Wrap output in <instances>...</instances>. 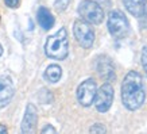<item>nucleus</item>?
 I'll return each instance as SVG.
<instances>
[{
	"label": "nucleus",
	"mask_w": 147,
	"mask_h": 134,
	"mask_svg": "<svg viewBox=\"0 0 147 134\" xmlns=\"http://www.w3.org/2000/svg\"><path fill=\"white\" fill-rule=\"evenodd\" d=\"M69 3H70V0H55L54 1V7H55L57 11L62 12L69 7Z\"/></svg>",
	"instance_id": "15"
},
{
	"label": "nucleus",
	"mask_w": 147,
	"mask_h": 134,
	"mask_svg": "<svg viewBox=\"0 0 147 134\" xmlns=\"http://www.w3.org/2000/svg\"><path fill=\"white\" fill-rule=\"evenodd\" d=\"M36 122H38V110L32 103H28L26 107V112L22 119V133L32 134L35 133Z\"/></svg>",
	"instance_id": "8"
},
{
	"label": "nucleus",
	"mask_w": 147,
	"mask_h": 134,
	"mask_svg": "<svg viewBox=\"0 0 147 134\" xmlns=\"http://www.w3.org/2000/svg\"><path fill=\"white\" fill-rule=\"evenodd\" d=\"M108 31L113 38L121 39L125 38L129 33V23L125 15L121 12L120 10H112L108 15Z\"/></svg>",
	"instance_id": "3"
},
{
	"label": "nucleus",
	"mask_w": 147,
	"mask_h": 134,
	"mask_svg": "<svg viewBox=\"0 0 147 134\" xmlns=\"http://www.w3.org/2000/svg\"><path fill=\"white\" fill-rule=\"evenodd\" d=\"M113 96H115V91L109 83H104L100 88L96 91L94 95V107L98 112H107L112 106L113 102Z\"/></svg>",
	"instance_id": "6"
},
{
	"label": "nucleus",
	"mask_w": 147,
	"mask_h": 134,
	"mask_svg": "<svg viewBox=\"0 0 147 134\" xmlns=\"http://www.w3.org/2000/svg\"><path fill=\"white\" fill-rule=\"evenodd\" d=\"M7 131H8V130H7V127H5L3 123H0V134H5Z\"/></svg>",
	"instance_id": "20"
},
{
	"label": "nucleus",
	"mask_w": 147,
	"mask_h": 134,
	"mask_svg": "<svg viewBox=\"0 0 147 134\" xmlns=\"http://www.w3.org/2000/svg\"><path fill=\"white\" fill-rule=\"evenodd\" d=\"M36 19H38L39 26L42 27L43 30H50V29L54 26V23H55V19H54L53 14L50 12V10L46 8V7H40V8L38 10Z\"/></svg>",
	"instance_id": "11"
},
{
	"label": "nucleus",
	"mask_w": 147,
	"mask_h": 134,
	"mask_svg": "<svg viewBox=\"0 0 147 134\" xmlns=\"http://www.w3.org/2000/svg\"><path fill=\"white\" fill-rule=\"evenodd\" d=\"M142 65H147V45L143 46V50H142Z\"/></svg>",
	"instance_id": "19"
},
{
	"label": "nucleus",
	"mask_w": 147,
	"mask_h": 134,
	"mask_svg": "<svg viewBox=\"0 0 147 134\" xmlns=\"http://www.w3.org/2000/svg\"><path fill=\"white\" fill-rule=\"evenodd\" d=\"M96 91H97V84H96V81L93 79L84 80L78 85L77 92H76L78 103H80L81 106H84V107H89L94 100Z\"/></svg>",
	"instance_id": "7"
},
{
	"label": "nucleus",
	"mask_w": 147,
	"mask_h": 134,
	"mask_svg": "<svg viewBox=\"0 0 147 134\" xmlns=\"http://www.w3.org/2000/svg\"><path fill=\"white\" fill-rule=\"evenodd\" d=\"M0 22H1V18H0Z\"/></svg>",
	"instance_id": "24"
},
{
	"label": "nucleus",
	"mask_w": 147,
	"mask_h": 134,
	"mask_svg": "<svg viewBox=\"0 0 147 134\" xmlns=\"http://www.w3.org/2000/svg\"><path fill=\"white\" fill-rule=\"evenodd\" d=\"M3 54V46H1V44H0V56Z\"/></svg>",
	"instance_id": "22"
},
{
	"label": "nucleus",
	"mask_w": 147,
	"mask_h": 134,
	"mask_svg": "<svg viewBox=\"0 0 147 134\" xmlns=\"http://www.w3.org/2000/svg\"><path fill=\"white\" fill-rule=\"evenodd\" d=\"M15 95L13 81L8 76L0 77V108L7 107Z\"/></svg>",
	"instance_id": "9"
},
{
	"label": "nucleus",
	"mask_w": 147,
	"mask_h": 134,
	"mask_svg": "<svg viewBox=\"0 0 147 134\" xmlns=\"http://www.w3.org/2000/svg\"><path fill=\"white\" fill-rule=\"evenodd\" d=\"M143 3H144V0H123V4H124L125 10L132 16H136V18L140 16Z\"/></svg>",
	"instance_id": "13"
},
{
	"label": "nucleus",
	"mask_w": 147,
	"mask_h": 134,
	"mask_svg": "<svg viewBox=\"0 0 147 134\" xmlns=\"http://www.w3.org/2000/svg\"><path fill=\"white\" fill-rule=\"evenodd\" d=\"M43 77L49 83H58L59 79L62 77V69L57 64H51V65H49V67L46 68L45 73H43Z\"/></svg>",
	"instance_id": "12"
},
{
	"label": "nucleus",
	"mask_w": 147,
	"mask_h": 134,
	"mask_svg": "<svg viewBox=\"0 0 147 134\" xmlns=\"http://www.w3.org/2000/svg\"><path fill=\"white\" fill-rule=\"evenodd\" d=\"M96 69L97 73L104 79L105 81H115L116 80V73H115V67L112 64L111 58L107 56H100L97 58L96 63Z\"/></svg>",
	"instance_id": "10"
},
{
	"label": "nucleus",
	"mask_w": 147,
	"mask_h": 134,
	"mask_svg": "<svg viewBox=\"0 0 147 134\" xmlns=\"http://www.w3.org/2000/svg\"><path fill=\"white\" fill-rule=\"evenodd\" d=\"M139 22H140V27L147 30V0H144V3H143L142 12H140V16H139Z\"/></svg>",
	"instance_id": "14"
},
{
	"label": "nucleus",
	"mask_w": 147,
	"mask_h": 134,
	"mask_svg": "<svg viewBox=\"0 0 147 134\" xmlns=\"http://www.w3.org/2000/svg\"><path fill=\"white\" fill-rule=\"evenodd\" d=\"M20 0H4V4L9 8H18Z\"/></svg>",
	"instance_id": "17"
},
{
	"label": "nucleus",
	"mask_w": 147,
	"mask_h": 134,
	"mask_svg": "<svg viewBox=\"0 0 147 134\" xmlns=\"http://www.w3.org/2000/svg\"><path fill=\"white\" fill-rule=\"evenodd\" d=\"M45 53L51 60L62 61L69 54V39L65 27H61L55 34L50 35L45 44Z\"/></svg>",
	"instance_id": "2"
},
{
	"label": "nucleus",
	"mask_w": 147,
	"mask_h": 134,
	"mask_svg": "<svg viewBox=\"0 0 147 134\" xmlns=\"http://www.w3.org/2000/svg\"><path fill=\"white\" fill-rule=\"evenodd\" d=\"M73 34L74 38L84 49H90L94 42V31L90 23L84 19H77L73 24Z\"/></svg>",
	"instance_id": "5"
},
{
	"label": "nucleus",
	"mask_w": 147,
	"mask_h": 134,
	"mask_svg": "<svg viewBox=\"0 0 147 134\" xmlns=\"http://www.w3.org/2000/svg\"><path fill=\"white\" fill-rule=\"evenodd\" d=\"M89 133H98V134H104L107 133V129L102 123H94L92 125V127L89 129Z\"/></svg>",
	"instance_id": "16"
},
{
	"label": "nucleus",
	"mask_w": 147,
	"mask_h": 134,
	"mask_svg": "<svg viewBox=\"0 0 147 134\" xmlns=\"http://www.w3.org/2000/svg\"><path fill=\"white\" fill-rule=\"evenodd\" d=\"M98 4L100 5H109V0H98Z\"/></svg>",
	"instance_id": "21"
},
{
	"label": "nucleus",
	"mask_w": 147,
	"mask_h": 134,
	"mask_svg": "<svg viewBox=\"0 0 147 134\" xmlns=\"http://www.w3.org/2000/svg\"><path fill=\"white\" fill-rule=\"evenodd\" d=\"M146 100V87L142 75L136 71H129L121 83V102L129 111H136Z\"/></svg>",
	"instance_id": "1"
},
{
	"label": "nucleus",
	"mask_w": 147,
	"mask_h": 134,
	"mask_svg": "<svg viewBox=\"0 0 147 134\" xmlns=\"http://www.w3.org/2000/svg\"><path fill=\"white\" fill-rule=\"evenodd\" d=\"M78 14L81 19L90 24H100L104 20V10L97 1L93 0H82L78 5Z\"/></svg>",
	"instance_id": "4"
},
{
	"label": "nucleus",
	"mask_w": 147,
	"mask_h": 134,
	"mask_svg": "<svg viewBox=\"0 0 147 134\" xmlns=\"http://www.w3.org/2000/svg\"><path fill=\"white\" fill-rule=\"evenodd\" d=\"M144 71H146V75H147V65H144Z\"/></svg>",
	"instance_id": "23"
},
{
	"label": "nucleus",
	"mask_w": 147,
	"mask_h": 134,
	"mask_svg": "<svg viewBox=\"0 0 147 134\" xmlns=\"http://www.w3.org/2000/svg\"><path fill=\"white\" fill-rule=\"evenodd\" d=\"M40 133H42V134H47V133L54 134V133H57V130H55V127H53L51 125H46L43 129L40 130Z\"/></svg>",
	"instance_id": "18"
}]
</instances>
